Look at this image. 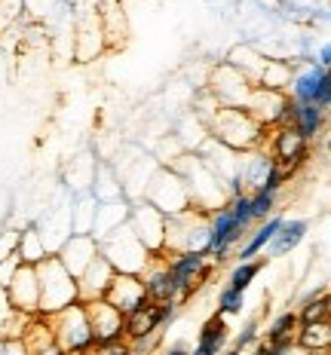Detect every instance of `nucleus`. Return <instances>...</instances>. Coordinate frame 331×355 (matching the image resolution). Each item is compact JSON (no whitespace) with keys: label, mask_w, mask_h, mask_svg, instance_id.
<instances>
[{"label":"nucleus","mask_w":331,"mask_h":355,"mask_svg":"<svg viewBox=\"0 0 331 355\" xmlns=\"http://www.w3.org/2000/svg\"><path fill=\"white\" fill-rule=\"evenodd\" d=\"M209 135L230 150H255L264 138V125L246 107L215 105L209 110Z\"/></svg>","instance_id":"f257e3e1"},{"label":"nucleus","mask_w":331,"mask_h":355,"mask_svg":"<svg viewBox=\"0 0 331 355\" xmlns=\"http://www.w3.org/2000/svg\"><path fill=\"white\" fill-rule=\"evenodd\" d=\"M34 272H37V291H40V297H37V313L40 315H53L68 303L80 300L77 276H71L68 266L58 261V254H53V251L43 261L34 263Z\"/></svg>","instance_id":"f03ea898"},{"label":"nucleus","mask_w":331,"mask_h":355,"mask_svg":"<svg viewBox=\"0 0 331 355\" xmlns=\"http://www.w3.org/2000/svg\"><path fill=\"white\" fill-rule=\"evenodd\" d=\"M172 168L181 175L194 209L212 211V209H218V205H224V196H227L224 181L205 166L203 157H181V162H175Z\"/></svg>","instance_id":"7ed1b4c3"},{"label":"nucleus","mask_w":331,"mask_h":355,"mask_svg":"<svg viewBox=\"0 0 331 355\" xmlns=\"http://www.w3.org/2000/svg\"><path fill=\"white\" fill-rule=\"evenodd\" d=\"M205 245H209V211L187 205L175 214H166L160 251H205Z\"/></svg>","instance_id":"20e7f679"},{"label":"nucleus","mask_w":331,"mask_h":355,"mask_svg":"<svg viewBox=\"0 0 331 355\" xmlns=\"http://www.w3.org/2000/svg\"><path fill=\"white\" fill-rule=\"evenodd\" d=\"M99 254L108 257V263L117 272H142L144 263L151 261V251L144 248V242L132 233V227L123 220L114 230H108L99 239Z\"/></svg>","instance_id":"39448f33"},{"label":"nucleus","mask_w":331,"mask_h":355,"mask_svg":"<svg viewBox=\"0 0 331 355\" xmlns=\"http://www.w3.org/2000/svg\"><path fill=\"white\" fill-rule=\"evenodd\" d=\"M80 303H83L86 319H90V328H92V349H101V352H129L120 309L110 306L105 297L80 300Z\"/></svg>","instance_id":"423d86ee"},{"label":"nucleus","mask_w":331,"mask_h":355,"mask_svg":"<svg viewBox=\"0 0 331 355\" xmlns=\"http://www.w3.org/2000/svg\"><path fill=\"white\" fill-rule=\"evenodd\" d=\"M163 257L175 279V288H178V303L194 297L196 288L209 282V276L218 266L209 257V251H163Z\"/></svg>","instance_id":"0eeeda50"},{"label":"nucleus","mask_w":331,"mask_h":355,"mask_svg":"<svg viewBox=\"0 0 331 355\" xmlns=\"http://www.w3.org/2000/svg\"><path fill=\"white\" fill-rule=\"evenodd\" d=\"M46 319H49V328H53L58 352H90L92 349V328H90V319H86V309L80 300L68 303L65 309L46 315Z\"/></svg>","instance_id":"6e6552de"},{"label":"nucleus","mask_w":331,"mask_h":355,"mask_svg":"<svg viewBox=\"0 0 331 355\" xmlns=\"http://www.w3.org/2000/svg\"><path fill=\"white\" fill-rule=\"evenodd\" d=\"M285 92L294 101H310V105L328 110L331 107V73L328 68H319L316 62H307L291 71Z\"/></svg>","instance_id":"1a4fd4ad"},{"label":"nucleus","mask_w":331,"mask_h":355,"mask_svg":"<svg viewBox=\"0 0 331 355\" xmlns=\"http://www.w3.org/2000/svg\"><path fill=\"white\" fill-rule=\"evenodd\" d=\"M144 199L151 205H157L163 214H175L181 209L190 205V196H187V187H184L181 175L175 168H160L147 178L144 184Z\"/></svg>","instance_id":"9d476101"},{"label":"nucleus","mask_w":331,"mask_h":355,"mask_svg":"<svg viewBox=\"0 0 331 355\" xmlns=\"http://www.w3.org/2000/svg\"><path fill=\"white\" fill-rule=\"evenodd\" d=\"M126 224L132 227V233L138 236V239L144 242V248L151 251H160L163 248V227H166V214L157 209V205H151L147 199H142V202H135L129 209V218Z\"/></svg>","instance_id":"9b49d317"},{"label":"nucleus","mask_w":331,"mask_h":355,"mask_svg":"<svg viewBox=\"0 0 331 355\" xmlns=\"http://www.w3.org/2000/svg\"><path fill=\"white\" fill-rule=\"evenodd\" d=\"M138 276H142L144 294L151 303H178V288H175V279L166 266L163 251H153L151 261L144 263V270Z\"/></svg>","instance_id":"f8f14e48"},{"label":"nucleus","mask_w":331,"mask_h":355,"mask_svg":"<svg viewBox=\"0 0 331 355\" xmlns=\"http://www.w3.org/2000/svg\"><path fill=\"white\" fill-rule=\"evenodd\" d=\"M252 80L242 73L237 64H221L212 77V95H215L218 105H233V107H246L248 92H252Z\"/></svg>","instance_id":"ddd939ff"},{"label":"nucleus","mask_w":331,"mask_h":355,"mask_svg":"<svg viewBox=\"0 0 331 355\" xmlns=\"http://www.w3.org/2000/svg\"><path fill=\"white\" fill-rule=\"evenodd\" d=\"M105 300L110 306H117L123 315L135 313L138 306L147 303V294H144V285H142V276L138 272H117L110 276L108 282V291H105Z\"/></svg>","instance_id":"4468645a"},{"label":"nucleus","mask_w":331,"mask_h":355,"mask_svg":"<svg viewBox=\"0 0 331 355\" xmlns=\"http://www.w3.org/2000/svg\"><path fill=\"white\" fill-rule=\"evenodd\" d=\"M3 291H6V300H10L12 309L34 315L37 313V297H40V291H37L34 263H19L16 272L10 276V282L3 285Z\"/></svg>","instance_id":"2eb2a0df"},{"label":"nucleus","mask_w":331,"mask_h":355,"mask_svg":"<svg viewBox=\"0 0 331 355\" xmlns=\"http://www.w3.org/2000/svg\"><path fill=\"white\" fill-rule=\"evenodd\" d=\"M270 159H273L276 166L294 172L300 162L310 159V141H307V138H300L291 125H276L273 147H270Z\"/></svg>","instance_id":"dca6fc26"},{"label":"nucleus","mask_w":331,"mask_h":355,"mask_svg":"<svg viewBox=\"0 0 331 355\" xmlns=\"http://www.w3.org/2000/svg\"><path fill=\"white\" fill-rule=\"evenodd\" d=\"M298 313L294 309H285V313H279L273 322H270V328L264 331V343H255L257 352H289V349H298Z\"/></svg>","instance_id":"f3484780"},{"label":"nucleus","mask_w":331,"mask_h":355,"mask_svg":"<svg viewBox=\"0 0 331 355\" xmlns=\"http://www.w3.org/2000/svg\"><path fill=\"white\" fill-rule=\"evenodd\" d=\"M56 254H58V261L68 266L71 276H80L83 266L99 254V242H95L92 233H68L62 239V245H58Z\"/></svg>","instance_id":"a211bd4d"},{"label":"nucleus","mask_w":331,"mask_h":355,"mask_svg":"<svg viewBox=\"0 0 331 355\" xmlns=\"http://www.w3.org/2000/svg\"><path fill=\"white\" fill-rule=\"evenodd\" d=\"M110 276H114V266L108 263V257L105 254H95L92 261L83 266V272L77 276V294H80V300L105 297Z\"/></svg>","instance_id":"6ab92c4d"},{"label":"nucleus","mask_w":331,"mask_h":355,"mask_svg":"<svg viewBox=\"0 0 331 355\" xmlns=\"http://www.w3.org/2000/svg\"><path fill=\"white\" fill-rule=\"evenodd\" d=\"M19 340H22V349H28V352H58L53 328H49V319L40 313H34L31 319L25 322Z\"/></svg>","instance_id":"aec40b11"},{"label":"nucleus","mask_w":331,"mask_h":355,"mask_svg":"<svg viewBox=\"0 0 331 355\" xmlns=\"http://www.w3.org/2000/svg\"><path fill=\"white\" fill-rule=\"evenodd\" d=\"M307 230H310V224H307L304 218H282V224H279V230L273 233V239L267 242L270 257H285L289 251H294L300 242H304Z\"/></svg>","instance_id":"412c9836"},{"label":"nucleus","mask_w":331,"mask_h":355,"mask_svg":"<svg viewBox=\"0 0 331 355\" xmlns=\"http://www.w3.org/2000/svg\"><path fill=\"white\" fill-rule=\"evenodd\" d=\"M230 343V328H227V315L215 313L209 322L200 328V337H196V355H218L227 349Z\"/></svg>","instance_id":"4be33fe9"},{"label":"nucleus","mask_w":331,"mask_h":355,"mask_svg":"<svg viewBox=\"0 0 331 355\" xmlns=\"http://www.w3.org/2000/svg\"><path fill=\"white\" fill-rule=\"evenodd\" d=\"M291 129L307 141H316L322 135V129H325V110L310 105V101H298V114H294Z\"/></svg>","instance_id":"5701e85b"},{"label":"nucleus","mask_w":331,"mask_h":355,"mask_svg":"<svg viewBox=\"0 0 331 355\" xmlns=\"http://www.w3.org/2000/svg\"><path fill=\"white\" fill-rule=\"evenodd\" d=\"M298 349L304 352H328L331 349V324L328 322H304L298 324Z\"/></svg>","instance_id":"b1692460"},{"label":"nucleus","mask_w":331,"mask_h":355,"mask_svg":"<svg viewBox=\"0 0 331 355\" xmlns=\"http://www.w3.org/2000/svg\"><path fill=\"white\" fill-rule=\"evenodd\" d=\"M298 313V322H328L331 319V300H328V288L322 285L319 291H310L304 300H300V306L294 309Z\"/></svg>","instance_id":"393cba45"},{"label":"nucleus","mask_w":331,"mask_h":355,"mask_svg":"<svg viewBox=\"0 0 331 355\" xmlns=\"http://www.w3.org/2000/svg\"><path fill=\"white\" fill-rule=\"evenodd\" d=\"M289 77H291V64L289 62H267V58H264L255 86H267V89H279V92H285V89H289Z\"/></svg>","instance_id":"a878e982"},{"label":"nucleus","mask_w":331,"mask_h":355,"mask_svg":"<svg viewBox=\"0 0 331 355\" xmlns=\"http://www.w3.org/2000/svg\"><path fill=\"white\" fill-rule=\"evenodd\" d=\"M19 257H22V263H37V261H43V257L49 254V248H46V242H43V236L34 230V227H28L25 233H19Z\"/></svg>","instance_id":"bb28decb"},{"label":"nucleus","mask_w":331,"mask_h":355,"mask_svg":"<svg viewBox=\"0 0 331 355\" xmlns=\"http://www.w3.org/2000/svg\"><path fill=\"white\" fill-rule=\"evenodd\" d=\"M264 263H267V261H255V257H246V261H239L230 270V276H227V285L237 288V291H248L252 282L257 279V272L264 270Z\"/></svg>","instance_id":"cd10ccee"},{"label":"nucleus","mask_w":331,"mask_h":355,"mask_svg":"<svg viewBox=\"0 0 331 355\" xmlns=\"http://www.w3.org/2000/svg\"><path fill=\"white\" fill-rule=\"evenodd\" d=\"M276 196L279 193H267V190H255V193H248V211H252V220L270 218V214L276 211Z\"/></svg>","instance_id":"c85d7f7f"},{"label":"nucleus","mask_w":331,"mask_h":355,"mask_svg":"<svg viewBox=\"0 0 331 355\" xmlns=\"http://www.w3.org/2000/svg\"><path fill=\"white\" fill-rule=\"evenodd\" d=\"M242 303H246V291H237V288L224 285L218 291V309H215V313H221V315H237V313H242Z\"/></svg>","instance_id":"c756f323"},{"label":"nucleus","mask_w":331,"mask_h":355,"mask_svg":"<svg viewBox=\"0 0 331 355\" xmlns=\"http://www.w3.org/2000/svg\"><path fill=\"white\" fill-rule=\"evenodd\" d=\"M22 12H25V0H0V31H10L12 25H19Z\"/></svg>","instance_id":"7c9ffc66"},{"label":"nucleus","mask_w":331,"mask_h":355,"mask_svg":"<svg viewBox=\"0 0 331 355\" xmlns=\"http://www.w3.org/2000/svg\"><path fill=\"white\" fill-rule=\"evenodd\" d=\"M227 205H230L233 218H237L239 224L246 227V230H252L255 220H252V211H248V193H237V196H230V199H227Z\"/></svg>","instance_id":"2f4dec72"},{"label":"nucleus","mask_w":331,"mask_h":355,"mask_svg":"<svg viewBox=\"0 0 331 355\" xmlns=\"http://www.w3.org/2000/svg\"><path fill=\"white\" fill-rule=\"evenodd\" d=\"M257 337H261V331H257V322H248L246 328L237 334V340L233 343H227L233 352H242V349H255V343H257Z\"/></svg>","instance_id":"473e14b6"},{"label":"nucleus","mask_w":331,"mask_h":355,"mask_svg":"<svg viewBox=\"0 0 331 355\" xmlns=\"http://www.w3.org/2000/svg\"><path fill=\"white\" fill-rule=\"evenodd\" d=\"M22 263V257H19V251H12L10 257H3V261H0V285H6L10 282V276L12 272H16V266Z\"/></svg>","instance_id":"72a5a7b5"},{"label":"nucleus","mask_w":331,"mask_h":355,"mask_svg":"<svg viewBox=\"0 0 331 355\" xmlns=\"http://www.w3.org/2000/svg\"><path fill=\"white\" fill-rule=\"evenodd\" d=\"M16 245H19V233L16 230L0 233V261H3V257H10L12 251H16Z\"/></svg>","instance_id":"f704fd0d"},{"label":"nucleus","mask_w":331,"mask_h":355,"mask_svg":"<svg viewBox=\"0 0 331 355\" xmlns=\"http://www.w3.org/2000/svg\"><path fill=\"white\" fill-rule=\"evenodd\" d=\"M316 64H319V68H331V46H328V43H322V46H319Z\"/></svg>","instance_id":"c9c22d12"}]
</instances>
